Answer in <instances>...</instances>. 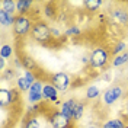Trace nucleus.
<instances>
[{
	"mask_svg": "<svg viewBox=\"0 0 128 128\" xmlns=\"http://www.w3.org/2000/svg\"><path fill=\"white\" fill-rule=\"evenodd\" d=\"M0 9L6 10L8 13H15L16 12V2L15 0H2L0 2Z\"/></svg>",
	"mask_w": 128,
	"mask_h": 128,
	"instance_id": "obj_24",
	"label": "nucleus"
},
{
	"mask_svg": "<svg viewBox=\"0 0 128 128\" xmlns=\"http://www.w3.org/2000/svg\"><path fill=\"white\" fill-rule=\"evenodd\" d=\"M80 34H82V29H80L77 25H70V26L66 28V31H64V36H67V38H72V36H80Z\"/></svg>",
	"mask_w": 128,
	"mask_h": 128,
	"instance_id": "obj_25",
	"label": "nucleus"
},
{
	"mask_svg": "<svg viewBox=\"0 0 128 128\" xmlns=\"http://www.w3.org/2000/svg\"><path fill=\"white\" fill-rule=\"evenodd\" d=\"M0 57L4 58V60L13 57V47H12L10 44H3V45L0 47Z\"/></svg>",
	"mask_w": 128,
	"mask_h": 128,
	"instance_id": "obj_26",
	"label": "nucleus"
},
{
	"mask_svg": "<svg viewBox=\"0 0 128 128\" xmlns=\"http://www.w3.org/2000/svg\"><path fill=\"white\" fill-rule=\"evenodd\" d=\"M31 38L34 41H36L41 45H51V42L54 41L57 42L54 38H52V34H51V26L48 25V22L42 20V19H36L35 24H34V28L31 31Z\"/></svg>",
	"mask_w": 128,
	"mask_h": 128,
	"instance_id": "obj_1",
	"label": "nucleus"
},
{
	"mask_svg": "<svg viewBox=\"0 0 128 128\" xmlns=\"http://www.w3.org/2000/svg\"><path fill=\"white\" fill-rule=\"evenodd\" d=\"M48 82L58 90V92H66L67 89L72 86V77L64 72L54 73L48 77Z\"/></svg>",
	"mask_w": 128,
	"mask_h": 128,
	"instance_id": "obj_6",
	"label": "nucleus"
},
{
	"mask_svg": "<svg viewBox=\"0 0 128 128\" xmlns=\"http://www.w3.org/2000/svg\"><path fill=\"white\" fill-rule=\"evenodd\" d=\"M106 18L109 24H114L121 28H128V9L127 3H115L108 9Z\"/></svg>",
	"mask_w": 128,
	"mask_h": 128,
	"instance_id": "obj_3",
	"label": "nucleus"
},
{
	"mask_svg": "<svg viewBox=\"0 0 128 128\" xmlns=\"http://www.w3.org/2000/svg\"><path fill=\"white\" fill-rule=\"evenodd\" d=\"M15 84H16V89H18L20 93H24V92H29V89H31V86H32V83L26 79L25 76H19V77L16 79Z\"/></svg>",
	"mask_w": 128,
	"mask_h": 128,
	"instance_id": "obj_18",
	"label": "nucleus"
},
{
	"mask_svg": "<svg viewBox=\"0 0 128 128\" xmlns=\"http://www.w3.org/2000/svg\"><path fill=\"white\" fill-rule=\"evenodd\" d=\"M19 57H20V60H22L24 70H28V72H32V73L40 72V66H38L36 61L34 60V57H31L29 54H25V52H22Z\"/></svg>",
	"mask_w": 128,
	"mask_h": 128,
	"instance_id": "obj_11",
	"label": "nucleus"
},
{
	"mask_svg": "<svg viewBox=\"0 0 128 128\" xmlns=\"http://www.w3.org/2000/svg\"><path fill=\"white\" fill-rule=\"evenodd\" d=\"M102 4H104L102 0H84V2H83V6H84L86 10H89V12H98Z\"/></svg>",
	"mask_w": 128,
	"mask_h": 128,
	"instance_id": "obj_22",
	"label": "nucleus"
},
{
	"mask_svg": "<svg viewBox=\"0 0 128 128\" xmlns=\"http://www.w3.org/2000/svg\"><path fill=\"white\" fill-rule=\"evenodd\" d=\"M32 6H34V2H31V0H16V13L29 16Z\"/></svg>",
	"mask_w": 128,
	"mask_h": 128,
	"instance_id": "obj_12",
	"label": "nucleus"
},
{
	"mask_svg": "<svg viewBox=\"0 0 128 128\" xmlns=\"http://www.w3.org/2000/svg\"><path fill=\"white\" fill-rule=\"evenodd\" d=\"M34 20L31 16H25V15H16L15 25L12 26V32L16 38H26L28 35H31V31L34 28Z\"/></svg>",
	"mask_w": 128,
	"mask_h": 128,
	"instance_id": "obj_4",
	"label": "nucleus"
},
{
	"mask_svg": "<svg viewBox=\"0 0 128 128\" xmlns=\"http://www.w3.org/2000/svg\"><path fill=\"white\" fill-rule=\"evenodd\" d=\"M19 90L18 89H8L3 88L0 89V105H2V109L12 106V105L19 100Z\"/></svg>",
	"mask_w": 128,
	"mask_h": 128,
	"instance_id": "obj_8",
	"label": "nucleus"
},
{
	"mask_svg": "<svg viewBox=\"0 0 128 128\" xmlns=\"http://www.w3.org/2000/svg\"><path fill=\"white\" fill-rule=\"evenodd\" d=\"M127 9H128V3H127Z\"/></svg>",
	"mask_w": 128,
	"mask_h": 128,
	"instance_id": "obj_36",
	"label": "nucleus"
},
{
	"mask_svg": "<svg viewBox=\"0 0 128 128\" xmlns=\"http://www.w3.org/2000/svg\"><path fill=\"white\" fill-rule=\"evenodd\" d=\"M44 15L47 19H58V9L54 3H47L44 8Z\"/></svg>",
	"mask_w": 128,
	"mask_h": 128,
	"instance_id": "obj_19",
	"label": "nucleus"
},
{
	"mask_svg": "<svg viewBox=\"0 0 128 128\" xmlns=\"http://www.w3.org/2000/svg\"><path fill=\"white\" fill-rule=\"evenodd\" d=\"M74 102H76V99H74V98H70V99L64 100L63 104L60 105V112L63 114L64 116L70 118L72 121H73V108H74Z\"/></svg>",
	"mask_w": 128,
	"mask_h": 128,
	"instance_id": "obj_13",
	"label": "nucleus"
},
{
	"mask_svg": "<svg viewBox=\"0 0 128 128\" xmlns=\"http://www.w3.org/2000/svg\"><path fill=\"white\" fill-rule=\"evenodd\" d=\"M102 96V92H100V89L95 86V84H92V86H89L86 89V99L88 100H95L98 98H100Z\"/></svg>",
	"mask_w": 128,
	"mask_h": 128,
	"instance_id": "obj_21",
	"label": "nucleus"
},
{
	"mask_svg": "<svg viewBox=\"0 0 128 128\" xmlns=\"http://www.w3.org/2000/svg\"><path fill=\"white\" fill-rule=\"evenodd\" d=\"M125 35H127V36H128V28H127V29H125Z\"/></svg>",
	"mask_w": 128,
	"mask_h": 128,
	"instance_id": "obj_35",
	"label": "nucleus"
},
{
	"mask_svg": "<svg viewBox=\"0 0 128 128\" xmlns=\"http://www.w3.org/2000/svg\"><path fill=\"white\" fill-rule=\"evenodd\" d=\"M125 89L122 84L120 83H116V84H112L111 88L105 89L102 96H100V104L105 105V106H111L114 105L115 102H118L121 98H124L125 96Z\"/></svg>",
	"mask_w": 128,
	"mask_h": 128,
	"instance_id": "obj_5",
	"label": "nucleus"
},
{
	"mask_svg": "<svg viewBox=\"0 0 128 128\" xmlns=\"http://www.w3.org/2000/svg\"><path fill=\"white\" fill-rule=\"evenodd\" d=\"M127 67H128V63H127Z\"/></svg>",
	"mask_w": 128,
	"mask_h": 128,
	"instance_id": "obj_37",
	"label": "nucleus"
},
{
	"mask_svg": "<svg viewBox=\"0 0 128 128\" xmlns=\"http://www.w3.org/2000/svg\"><path fill=\"white\" fill-rule=\"evenodd\" d=\"M127 63H128V51H125L120 56L112 57L111 66L112 67H122V66H127Z\"/></svg>",
	"mask_w": 128,
	"mask_h": 128,
	"instance_id": "obj_20",
	"label": "nucleus"
},
{
	"mask_svg": "<svg viewBox=\"0 0 128 128\" xmlns=\"http://www.w3.org/2000/svg\"><path fill=\"white\" fill-rule=\"evenodd\" d=\"M48 122L52 128H73V121L67 116H64L60 111H51L47 115Z\"/></svg>",
	"mask_w": 128,
	"mask_h": 128,
	"instance_id": "obj_7",
	"label": "nucleus"
},
{
	"mask_svg": "<svg viewBox=\"0 0 128 128\" xmlns=\"http://www.w3.org/2000/svg\"><path fill=\"white\" fill-rule=\"evenodd\" d=\"M6 70H8V68H6V60L0 57V72L3 73V72H6Z\"/></svg>",
	"mask_w": 128,
	"mask_h": 128,
	"instance_id": "obj_31",
	"label": "nucleus"
},
{
	"mask_svg": "<svg viewBox=\"0 0 128 128\" xmlns=\"http://www.w3.org/2000/svg\"><path fill=\"white\" fill-rule=\"evenodd\" d=\"M121 118L125 122L128 121V92L124 96V104H122V108H121Z\"/></svg>",
	"mask_w": 128,
	"mask_h": 128,
	"instance_id": "obj_28",
	"label": "nucleus"
},
{
	"mask_svg": "<svg viewBox=\"0 0 128 128\" xmlns=\"http://www.w3.org/2000/svg\"><path fill=\"white\" fill-rule=\"evenodd\" d=\"M16 20V16L13 13H8L6 10L0 9V25L3 28H8V26H13Z\"/></svg>",
	"mask_w": 128,
	"mask_h": 128,
	"instance_id": "obj_15",
	"label": "nucleus"
},
{
	"mask_svg": "<svg viewBox=\"0 0 128 128\" xmlns=\"http://www.w3.org/2000/svg\"><path fill=\"white\" fill-rule=\"evenodd\" d=\"M42 96H44V100H47V102H52V104H57V106L63 104V102H60V99H58V90H57V89L50 83V82H44Z\"/></svg>",
	"mask_w": 128,
	"mask_h": 128,
	"instance_id": "obj_10",
	"label": "nucleus"
},
{
	"mask_svg": "<svg viewBox=\"0 0 128 128\" xmlns=\"http://www.w3.org/2000/svg\"><path fill=\"white\" fill-rule=\"evenodd\" d=\"M20 128H41L38 115H25Z\"/></svg>",
	"mask_w": 128,
	"mask_h": 128,
	"instance_id": "obj_17",
	"label": "nucleus"
},
{
	"mask_svg": "<svg viewBox=\"0 0 128 128\" xmlns=\"http://www.w3.org/2000/svg\"><path fill=\"white\" fill-rule=\"evenodd\" d=\"M125 50H127L125 41H118V42H115L114 47H112V50H111L112 57H116V56H120V54H122V52H125Z\"/></svg>",
	"mask_w": 128,
	"mask_h": 128,
	"instance_id": "obj_23",
	"label": "nucleus"
},
{
	"mask_svg": "<svg viewBox=\"0 0 128 128\" xmlns=\"http://www.w3.org/2000/svg\"><path fill=\"white\" fill-rule=\"evenodd\" d=\"M125 83H127V84H128V76H127V77H125Z\"/></svg>",
	"mask_w": 128,
	"mask_h": 128,
	"instance_id": "obj_34",
	"label": "nucleus"
},
{
	"mask_svg": "<svg viewBox=\"0 0 128 128\" xmlns=\"http://www.w3.org/2000/svg\"><path fill=\"white\" fill-rule=\"evenodd\" d=\"M84 109H86V104L83 100H79L76 99L74 102V108H73V122H77L83 118L84 115Z\"/></svg>",
	"mask_w": 128,
	"mask_h": 128,
	"instance_id": "obj_14",
	"label": "nucleus"
},
{
	"mask_svg": "<svg viewBox=\"0 0 128 128\" xmlns=\"http://www.w3.org/2000/svg\"><path fill=\"white\" fill-rule=\"evenodd\" d=\"M102 80H105V82H112V73H111L109 68H108L106 72H104V74H102Z\"/></svg>",
	"mask_w": 128,
	"mask_h": 128,
	"instance_id": "obj_29",
	"label": "nucleus"
},
{
	"mask_svg": "<svg viewBox=\"0 0 128 128\" xmlns=\"http://www.w3.org/2000/svg\"><path fill=\"white\" fill-rule=\"evenodd\" d=\"M42 90H44V82L36 80L34 84L31 86L29 92H28V100L31 105H38L44 100V96H42Z\"/></svg>",
	"mask_w": 128,
	"mask_h": 128,
	"instance_id": "obj_9",
	"label": "nucleus"
},
{
	"mask_svg": "<svg viewBox=\"0 0 128 128\" xmlns=\"http://www.w3.org/2000/svg\"><path fill=\"white\" fill-rule=\"evenodd\" d=\"M86 128H102V125H99V124H90Z\"/></svg>",
	"mask_w": 128,
	"mask_h": 128,
	"instance_id": "obj_33",
	"label": "nucleus"
},
{
	"mask_svg": "<svg viewBox=\"0 0 128 128\" xmlns=\"http://www.w3.org/2000/svg\"><path fill=\"white\" fill-rule=\"evenodd\" d=\"M82 63L84 66H89V56H83L82 57Z\"/></svg>",
	"mask_w": 128,
	"mask_h": 128,
	"instance_id": "obj_32",
	"label": "nucleus"
},
{
	"mask_svg": "<svg viewBox=\"0 0 128 128\" xmlns=\"http://www.w3.org/2000/svg\"><path fill=\"white\" fill-rule=\"evenodd\" d=\"M13 64H15L16 68H22L24 66H22V60H20V57H13Z\"/></svg>",
	"mask_w": 128,
	"mask_h": 128,
	"instance_id": "obj_30",
	"label": "nucleus"
},
{
	"mask_svg": "<svg viewBox=\"0 0 128 128\" xmlns=\"http://www.w3.org/2000/svg\"><path fill=\"white\" fill-rule=\"evenodd\" d=\"M112 61V52L108 47H96L92 50V52L89 54V66L92 68L100 70L108 67Z\"/></svg>",
	"mask_w": 128,
	"mask_h": 128,
	"instance_id": "obj_2",
	"label": "nucleus"
},
{
	"mask_svg": "<svg viewBox=\"0 0 128 128\" xmlns=\"http://www.w3.org/2000/svg\"><path fill=\"white\" fill-rule=\"evenodd\" d=\"M102 128H128V125L122 118H111L102 122Z\"/></svg>",
	"mask_w": 128,
	"mask_h": 128,
	"instance_id": "obj_16",
	"label": "nucleus"
},
{
	"mask_svg": "<svg viewBox=\"0 0 128 128\" xmlns=\"http://www.w3.org/2000/svg\"><path fill=\"white\" fill-rule=\"evenodd\" d=\"M18 79V76H16V68H10L9 67L6 72H3L2 73V80H4V82H12V80H15Z\"/></svg>",
	"mask_w": 128,
	"mask_h": 128,
	"instance_id": "obj_27",
	"label": "nucleus"
}]
</instances>
